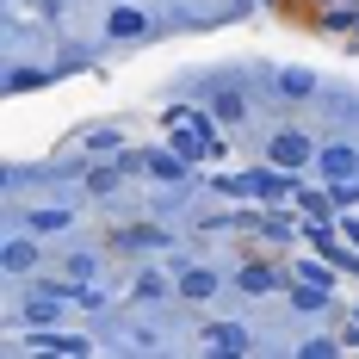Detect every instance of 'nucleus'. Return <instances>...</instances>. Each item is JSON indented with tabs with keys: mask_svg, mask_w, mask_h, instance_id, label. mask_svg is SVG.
I'll use <instances>...</instances> for the list:
<instances>
[{
	"mask_svg": "<svg viewBox=\"0 0 359 359\" xmlns=\"http://www.w3.org/2000/svg\"><path fill=\"white\" fill-rule=\"evenodd\" d=\"M149 174L155 180H180L186 168H180V155H149Z\"/></svg>",
	"mask_w": 359,
	"mask_h": 359,
	"instance_id": "nucleus-9",
	"label": "nucleus"
},
{
	"mask_svg": "<svg viewBox=\"0 0 359 359\" xmlns=\"http://www.w3.org/2000/svg\"><path fill=\"white\" fill-rule=\"evenodd\" d=\"M106 25H111V37H137V32H149V19L137 13V6H118Z\"/></svg>",
	"mask_w": 359,
	"mask_h": 359,
	"instance_id": "nucleus-6",
	"label": "nucleus"
},
{
	"mask_svg": "<svg viewBox=\"0 0 359 359\" xmlns=\"http://www.w3.org/2000/svg\"><path fill=\"white\" fill-rule=\"evenodd\" d=\"M297 279H310V285H328V266H323V260H297Z\"/></svg>",
	"mask_w": 359,
	"mask_h": 359,
	"instance_id": "nucleus-12",
	"label": "nucleus"
},
{
	"mask_svg": "<svg viewBox=\"0 0 359 359\" xmlns=\"http://www.w3.org/2000/svg\"><path fill=\"white\" fill-rule=\"evenodd\" d=\"M242 291H279V273H273L266 260H248V266H242Z\"/></svg>",
	"mask_w": 359,
	"mask_h": 359,
	"instance_id": "nucleus-5",
	"label": "nucleus"
},
{
	"mask_svg": "<svg viewBox=\"0 0 359 359\" xmlns=\"http://www.w3.org/2000/svg\"><path fill=\"white\" fill-rule=\"evenodd\" d=\"M310 87H316V81H310L304 69H285V74H279V93H310Z\"/></svg>",
	"mask_w": 359,
	"mask_h": 359,
	"instance_id": "nucleus-11",
	"label": "nucleus"
},
{
	"mask_svg": "<svg viewBox=\"0 0 359 359\" xmlns=\"http://www.w3.org/2000/svg\"><path fill=\"white\" fill-rule=\"evenodd\" d=\"M32 260H37V248H32V242H13V248H6V273H25Z\"/></svg>",
	"mask_w": 359,
	"mask_h": 359,
	"instance_id": "nucleus-7",
	"label": "nucleus"
},
{
	"mask_svg": "<svg viewBox=\"0 0 359 359\" xmlns=\"http://www.w3.org/2000/svg\"><path fill=\"white\" fill-rule=\"evenodd\" d=\"M211 341H217V347H248V334H242V328H211Z\"/></svg>",
	"mask_w": 359,
	"mask_h": 359,
	"instance_id": "nucleus-13",
	"label": "nucleus"
},
{
	"mask_svg": "<svg viewBox=\"0 0 359 359\" xmlns=\"http://www.w3.org/2000/svg\"><path fill=\"white\" fill-rule=\"evenodd\" d=\"M316 6H334V0H316Z\"/></svg>",
	"mask_w": 359,
	"mask_h": 359,
	"instance_id": "nucleus-14",
	"label": "nucleus"
},
{
	"mask_svg": "<svg viewBox=\"0 0 359 359\" xmlns=\"http://www.w3.org/2000/svg\"><path fill=\"white\" fill-rule=\"evenodd\" d=\"M316 168L328 174V186H341V180H353V174H359V149H347V143L316 149Z\"/></svg>",
	"mask_w": 359,
	"mask_h": 359,
	"instance_id": "nucleus-2",
	"label": "nucleus"
},
{
	"mask_svg": "<svg viewBox=\"0 0 359 359\" xmlns=\"http://www.w3.org/2000/svg\"><path fill=\"white\" fill-rule=\"evenodd\" d=\"M266 161L291 174V168H310V161H316V149H310V137H297V130H279V137L266 143Z\"/></svg>",
	"mask_w": 359,
	"mask_h": 359,
	"instance_id": "nucleus-1",
	"label": "nucleus"
},
{
	"mask_svg": "<svg viewBox=\"0 0 359 359\" xmlns=\"http://www.w3.org/2000/svg\"><path fill=\"white\" fill-rule=\"evenodd\" d=\"M217 118H223V124H236V118H248V106H242V93H223V100H217Z\"/></svg>",
	"mask_w": 359,
	"mask_h": 359,
	"instance_id": "nucleus-10",
	"label": "nucleus"
},
{
	"mask_svg": "<svg viewBox=\"0 0 359 359\" xmlns=\"http://www.w3.org/2000/svg\"><path fill=\"white\" fill-rule=\"evenodd\" d=\"M32 229H37V236H56V229H69V211H37Z\"/></svg>",
	"mask_w": 359,
	"mask_h": 359,
	"instance_id": "nucleus-8",
	"label": "nucleus"
},
{
	"mask_svg": "<svg viewBox=\"0 0 359 359\" xmlns=\"http://www.w3.org/2000/svg\"><path fill=\"white\" fill-rule=\"evenodd\" d=\"M180 291H186V297H211L217 273H211V266H186V273H180Z\"/></svg>",
	"mask_w": 359,
	"mask_h": 359,
	"instance_id": "nucleus-4",
	"label": "nucleus"
},
{
	"mask_svg": "<svg viewBox=\"0 0 359 359\" xmlns=\"http://www.w3.org/2000/svg\"><path fill=\"white\" fill-rule=\"evenodd\" d=\"M323 32H341V37H353L359 32V0H334V6H323V19H316Z\"/></svg>",
	"mask_w": 359,
	"mask_h": 359,
	"instance_id": "nucleus-3",
	"label": "nucleus"
}]
</instances>
